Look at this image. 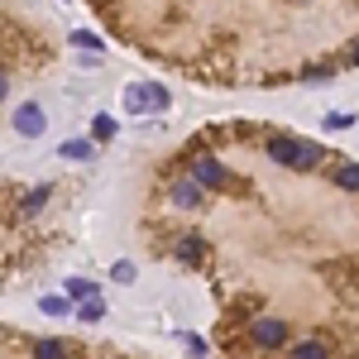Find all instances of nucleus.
Listing matches in <instances>:
<instances>
[{
    "label": "nucleus",
    "instance_id": "1",
    "mask_svg": "<svg viewBox=\"0 0 359 359\" xmlns=\"http://www.w3.org/2000/svg\"><path fill=\"white\" fill-rule=\"evenodd\" d=\"M249 340H254L259 350H287V345H292V326L278 321V316H259V321L249 326Z\"/></svg>",
    "mask_w": 359,
    "mask_h": 359
},
{
    "label": "nucleus",
    "instance_id": "2",
    "mask_svg": "<svg viewBox=\"0 0 359 359\" xmlns=\"http://www.w3.org/2000/svg\"><path fill=\"white\" fill-rule=\"evenodd\" d=\"M187 177H196V182H201L206 192H221V187H230V172H225V168L216 163L211 154H196L192 168H187Z\"/></svg>",
    "mask_w": 359,
    "mask_h": 359
},
{
    "label": "nucleus",
    "instance_id": "3",
    "mask_svg": "<svg viewBox=\"0 0 359 359\" xmlns=\"http://www.w3.org/2000/svg\"><path fill=\"white\" fill-rule=\"evenodd\" d=\"M168 201H172V206H182V211H192V206L206 201V187H201L196 177H177V182H172V192H168Z\"/></svg>",
    "mask_w": 359,
    "mask_h": 359
},
{
    "label": "nucleus",
    "instance_id": "4",
    "mask_svg": "<svg viewBox=\"0 0 359 359\" xmlns=\"http://www.w3.org/2000/svg\"><path fill=\"white\" fill-rule=\"evenodd\" d=\"M321 158H326L321 139H297V158H292V172H311V168H321Z\"/></svg>",
    "mask_w": 359,
    "mask_h": 359
},
{
    "label": "nucleus",
    "instance_id": "5",
    "mask_svg": "<svg viewBox=\"0 0 359 359\" xmlns=\"http://www.w3.org/2000/svg\"><path fill=\"white\" fill-rule=\"evenodd\" d=\"M43 125H48V120H43V111H39V106H20V111H15V135L39 139V135H43Z\"/></svg>",
    "mask_w": 359,
    "mask_h": 359
},
{
    "label": "nucleus",
    "instance_id": "6",
    "mask_svg": "<svg viewBox=\"0 0 359 359\" xmlns=\"http://www.w3.org/2000/svg\"><path fill=\"white\" fill-rule=\"evenodd\" d=\"M206 254H211V245H206L201 235H182V240H177V259H182V264H192V269L206 264Z\"/></svg>",
    "mask_w": 359,
    "mask_h": 359
},
{
    "label": "nucleus",
    "instance_id": "7",
    "mask_svg": "<svg viewBox=\"0 0 359 359\" xmlns=\"http://www.w3.org/2000/svg\"><path fill=\"white\" fill-rule=\"evenodd\" d=\"M297 139L302 135H273L269 139V158L283 163V168H292V158H297Z\"/></svg>",
    "mask_w": 359,
    "mask_h": 359
},
{
    "label": "nucleus",
    "instance_id": "8",
    "mask_svg": "<svg viewBox=\"0 0 359 359\" xmlns=\"http://www.w3.org/2000/svg\"><path fill=\"white\" fill-rule=\"evenodd\" d=\"M287 359H331V345H326L321 335H311V340H297V345H287Z\"/></svg>",
    "mask_w": 359,
    "mask_h": 359
},
{
    "label": "nucleus",
    "instance_id": "9",
    "mask_svg": "<svg viewBox=\"0 0 359 359\" xmlns=\"http://www.w3.org/2000/svg\"><path fill=\"white\" fill-rule=\"evenodd\" d=\"M125 106H130V111H154V106H149V82H139V86H125Z\"/></svg>",
    "mask_w": 359,
    "mask_h": 359
},
{
    "label": "nucleus",
    "instance_id": "10",
    "mask_svg": "<svg viewBox=\"0 0 359 359\" xmlns=\"http://www.w3.org/2000/svg\"><path fill=\"white\" fill-rule=\"evenodd\" d=\"M48 196H53V187H48V182H43V187H34V192L20 201V216H34V211H39V206H43Z\"/></svg>",
    "mask_w": 359,
    "mask_h": 359
},
{
    "label": "nucleus",
    "instance_id": "11",
    "mask_svg": "<svg viewBox=\"0 0 359 359\" xmlns=\"http://www.w3.org/2000/svg\"><path fill=\"white\" fill-rule=\"evenodd\" d=\"M91 154H96V149H91L86 139H67V144H62V158H72V163H86Z\"/></svg>",
    "mask_w": 359,
    "mask_h": 359
},
{
    "label": "nucleus",
    "instance_id": "12",
    "mask_svg": "<svg viewBox=\"0 0 359 359\" xmlns=\"http://www.w3.org/2000/svg\"><path fill=\"white\" fill-rule=\"evenodd\" d=\"M335 182H340L345 192H359V163H340L335 168Z\"/></svg>",
    "mask_w": 359,
    "mask_h": 359
},
{
    "label": "nucleus",
    "instance_id": "13",
    "mask_svg": "<svg viewBox=\"0 0 359 359\" xmlns=\"http://www.w3.org/2000/svg\"><path fill=\"white\" fill-rule=\"evenodd\" d=\"M39 311H48V316H67V311H72V297H39Z\"/></svg>",
    "mask_w": 359,
    "mask_h": 359
},
{
    "label": "nucleus",
    "instance_id": "14",
    "mask_svg": "<svg viewBox=\"0 0 359 359\" xmlns=\"http://www.w3.org/2000/svg\"><path fill=\"white\" fill-rule=\"evenodd\" d=\"M34 359H67V350L57 340H34Z\"/></svg>",
    "mask_w": 359,
    "mask_h": 359
},
{
    "label": "nucleus",
    "instance_id": "15",
    "mask_svg": "<svg viewBox=\"0 0 359 359\" xmlns=\"http://www.w3.org/2000/svg\"><path fill=\"white\" fill-rule=\"evenodd\" d=\"M67 297H72V302H86V297H96V283H86V278H72V283H67Z\"/></svg>",
    "mask_w": 359,
    "mask_h": 359
},
{
    "label": "nucleus",
    "instance_id": "16",
    "mask_svg": "<svg viewBox=\"0 0 359 359\" xmlns=\"http://www.w3.org/2000/svg\"><path fill=\"white\" fill-rule=\"evenodd\" d=\"M77 316H82V321H101V316H106V302H101V297H86Z\"/></svg>",
    "mask_w": 359,
    "mask_h": 359
},
{
    "label": "nucleus",
    "instance_id": "17",
    "mask_svg": "<svg viewBox=\"0 0 359 359\" xmlns=\"http://www.w3.org/2000/svg\"><path fill=\"white\" fill-rule=\"evenodd\" d=\"M168 101H172V96H168V86L149 82V106H154V111H168Z\"/></svg>",
    "mask_w": 359,
    "mask_h": 359
},
{
    "label": "nucleus",
    "instance_id": "18",
    "mask_svg": "<svg viewBox=\"0 0 359 359\" xmlns=\"http://www.w3.org/2000/svg\"><path fill=\"white\" fill-rule=\"evenodd\" d=\"M111 278H115V283H135V264H130V259H120V264L111 269Z\"/></svg>",
    "mask_w": 359,
    "mask_h": 359
},
{
    "label": "nucleus",
    "instance_id": "19",
    "mask_svg": "<svg viewBox=\"0 0 359 359\" xmlns=\"http://www.w3.org/2000/svg\"><path fill=\"white\" fill-rule=\"evenodd\" d=\"M91 130H96V139H111L115 135V120H111V115H96V125H91Z\"/></svg>",
    "mask_w": 359,
    "mask_h": 359
},
{
    "label": "nucleus",
    "instance_id": "20",
    "mask_svg": "<svg viewBox=\"0 0 359 359\" xmlns=\"http://www.w3.org/2000/svg\"><path fill=\"white\" fill-rule=\"evenodd\" d=\"M72 43H77V48H91V53H101V39H91V34H72Z\"/></svg>",
    "mask_w": 359,
    "mask_h": 359
},
{
    "label": "nucleus",
    "instance_id": "21",
    "mask_svg": "<svg viewBox=\"0 0 359 359\" xmlns=\"http://www.w3.org/2000/svg\"><path fill=\"white\" fill-rule=\"evenodd\" d=\"M0 96H5V77H0Z\"/></svg>",
    "mask_w": 359,
    "mask_h": 359
},
{
    "label": "nucleus",
    "instance_id": "22",
    "mask_svg": "<svg viewBox=\"0 0 359 359\" xmlns=\"http://www.w3.org/2000/svg\"><path fill=\"white\" fill-rule=\"evenodd\" d=\"M355 62H359V43H355Z\"/></svg>",
    "mask_w": 359,
    "mask_h": 359
}]
</instances>
